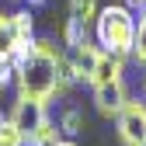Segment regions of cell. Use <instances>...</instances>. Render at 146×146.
<instances>
[{
    "instance_id": "obj_1",
    "label": "cell",
    "mask_w": 146,
    "mask_h": 146,
    "mask_svg": "<svg viewBox=\"0 0 146 146\" xmlns=\"http://www.w3.org/2000/svg\"><path fill=\"white\" fill-rule=\"evenodd\" d=\"M90 35H94V45L101 52H111V56L129 59L132 56V38H136V11L129 4H108L98 11L94 25H90Z\"/></svg>"
},
{
    "instance_id": "obj_2",
    "label": "cell",
    "mask_w": 146,
    "mask_h": 146,
    "mask_svg": "<svg viewBox=\"0 0 146 146\" xmlns=\"http://www.w3.org/2000/svg\"><path fill=\"white\" fill-rule=\"evenodd\" d=\"M59 59L31 49L28 56H21L14 63V90L25 98H35V101H52L56 84H59Z\"/></svg>"
},
{
    "instance_id": "obj_3",
    "label": "cell",
    "mask_w": 146,
    "mask_h": 146,
    "mask_svg": "<svg viewBox=\"0 0 146 146\" xmlns=\"http://www.w3.org/2000/svg\"><path fill=\"white\" fill-rule=\"evenodd\" d=\"M115 132L122 146H146V101L129 98L115 115Z\"/></svg>"
},
{
    "instance_id": "obj_4",
    "label": "cell",
    "mask_w": 146,
    "mask_h": 146,
    "mask_svg": "<svg viewBox=\"0 0 146 146\" xmlns=\"http://www.w3.org/2000/svg\"><path fill=\"white\" fill-rule=\"evenodd\" d=\"M7 118L17 125V129H21L25 139H31V136L49 122V101H35V98L17 94L14 104H11V111H7Z\"/></svg>"
},
{
    "instance_id": "obj_5",
    "label": "cell",
    "mask_w": 146,
    "mask_h": 146,
    "mask_svg": "<svg viewBox=\"0 0 146 146\" xmlns=\"http://www.w3.org/2000/svg\"><path fill=\"white\" fill-rule=\"evenodd\" d=\"M90 101H94V108H98L101 118H115L122 111V104L129 101V84H125V77L122 80H111V84L90 87Z\"/></svg>"
},
{
    "instance_id": "obj_6",
    "label": "cell",
    "mask_w": 146,
    "mask_h": 146,
    "mask_svg": "<svg viewBox=\"0 0 146 146\" xmlns=\"http://www.w3.org/2000/svg\"><path fill=\"white\" fill-rule=\"evenodd\" d=\"M63 56H66V63L73 66V77H77V84H87V80H90V73H94V66H98L101 49L94 45V38H90V42H84V45L63 49Z\"/></svg>"
},
{
    "instance_id": "obj_7",
    "label": "cell",
    "mask_w": 146,
    "mask_h": 146,
    "mask_svg": "<svg viewBox=\"0 0 146 146\" xmlns=\"http://www.w3.org/2000/svg\"><path fill=\"white\" fill-rule=\"evenodd\" d=\"M11 28H14V35H17V56H14V63H17L21 56L31 52V38H35V14H31L28 4L17 7V11H11Z\"/></svg>"
},
{
    "instance_id": "obj_8",
    "label": "cell",
    "mask_w": 146,
    "mask_h": 146,
    "mask_svg": "<svg viewBox=\"0 0 146 146\" xmlns=\"http://www.w3.org/2000/svg\"><path fill=\"white\" fill-rule=\"evenodd\" d=\"M125 63H129V59L111 56V52H101V56H98V66H94V73H90V80H87V87L122 80V77H125Z\"/></svg>"
},
{
    "instance_id": "obj_9",
    "label": "cell",
    "mask_w": 146,
    "mask_h": 146,
    "mask_svg": "<svg viewBox=\"0 0 146 146\" xmlns=\"http://www.w3.org/2000/svg\"><path fill=\"white\" fill-rule=\"evenodd\" d=\"M56 125H59V132H63L66 139L80 136V132H84V115H80V108H73V104H63L59 111H56Z\"/></svg>"
},
{
    "instance_id": "obj_10",
    "label": "cell",
    "mask_w": 146,
    "mask_h": 146,
    "mask_svg": "<svg viewBox=\"0 0 146 146\" xmlns=\"http://www.w3.org/2000/svg\"><path fill=\"white\" fill-rule=\"evenodd\" d=\"M98 11H101L98 0H70V4H66V17H73V21H80V25H87V28L94 25Z\"/></svg>"
},
{
    "instance_id": "obj_11",
    "label": "cell",
    "mask_w": 146,
    "mask_h": 146,
    "mask_svg": "<svg viewBox=\"0 0 146 146\" xmlns=\"http://www.w3.org/2000/svg\"><path fill=\"white\" fill-rule=\"evenodd\" d=\"M17 56V35L11 28V14L0 11V59H14Z\"/></svg>"
},
{
    "instance_id": "obj_12",
    "label": "cell",
    "mask_w": 146,
    "mask_h": 146,
    "mask_svg": "<svg viewBox=\"0 0 146 146\" xmlns=\"http://www.w3.org/2000/svg\"><path fill=\"white\" fill-rule=\"evenodd\" d=\"M139 66H146V7L136 11V38H132V56Z\"/></svg>"
},
{
    "instance_id": "obj_13",
    "label": "cell",
    "mask_w": 146,
    "mask_h": 146,
    "mask_svg": "<svg viewBox=\"0 0 146 146\" xmlns=\"http://www.w3.org/2000/svg\"><path fill=\"white\" fill-rule=\"evenodd\" d=\"M90 38H94V35H90L87 25H80V21H73V17H66V25H63V45H66V49L84 45V42H90Z\"/></svg>"
},
{
    "instance_id": "obj_14",
    "label": "cell",
    "mask_w": 146,
    "mask_h": 146,
    "mask_svg": "<svg viewBox=\"0 0 146 146\" xmlns=\"http://www.w3.org/2000/svg\"><path fill=\"white\" fill-rule=\"evenodd\" d=\"M0 146H25L21 129H17L11 118H4V122H0Z\"/></svg>"
},
{
    "instance_id": "obj_15",
    "label": "cell",
    "mask_w": 146,
    "mask_h": 146,
    "mask_svg": "<svg viewBox=\"0 0 146 146\" xmlns=\"http://www.w3.org/2000/svg\"><path fill=\"white\" fill-rule=\"evenodd\" d=\"M14 84V59H0V90Z\"/></svg>"
},
{
    "instance_id": "obj_16",
    "label": "cell",
    "mask_w": 146,
    "mask_h": 146,
    "mask_svg": "<svg viewBox=\"0 0 146 146\" xmlns=\"http://www.w3.org/2000/svg\"><path fill=\"white\" fill-rule=\"evenodd\" d=\"M125 4H129L132 11H139V7H146V0H125Z\"/></svg>"
},
{
    "instance_id": "obj_17",
    "label": "cell",
    "mask_w": 146,
    "mask_h": 146,
    "mask_svg": "<svg viewBox=\"0 0 146 146\" xmlns=\"http://www.w3.org/2000/svg\"><path fill=\"white\" fill-rule=\"evenodd\" d=\"M28 7H42V4H49V0H25Z\"/></svg>"
},
{
    "instance_id": "obj_18",
    "label": "cell",
    "mask_w": 146,
    "mask_h": 146,
    "mask_svg": "<svg viewBox=\"0 0 146 146\" xmlns=\"http://www.w3.org/2000/svg\"><path fill=\"white\" fill-rule=\"evenodd\" d=\"M56 146H77V143H73V139H66V136H63V139H59Z\"/></svg>"
},
{
    "instance_id": "obj_19",
    "label": "cell",
    "mask_w": 146,
    "mask_h": 146,
    "mask_svg": "<svg viewBox=\"0 0 146 146\" xmlns=\"http://www.w3.org/2000/svg\"><path fill=\"white\" fill-rule=\"evenodd\" d=\"M139 90H143V101H146V73H143V87Z\"/></svg>"
},
{
    "instance_id": "obj_20",
    "label": "cell",
    "mask_w": 146,
    "mask_h": 146,
    "mask_svg": "<svg viewBox=\"0 0 146 146\" xmlns=\"http://www.w3.org/2000/svg\"><path fill=\"white\" fill-rule=\"evenodd\" d=\"M4 118H7V111H0V122H4Z\"/></svg>"
},
{
    "instance_id": "obj_21",
    "label": "cell",
    "mask_w": 146,
    "mask_h": 146,
    "mask_svg": "<svg viewBox=\"0 0 146 146\" xmlns=\"http://www.w3.org/2000/svg\"><path fill=\"white\" fill-rule=\"evenodd\" d=\"M14 4H25V0H14Z\"/></svg>"
}]
</instances>
